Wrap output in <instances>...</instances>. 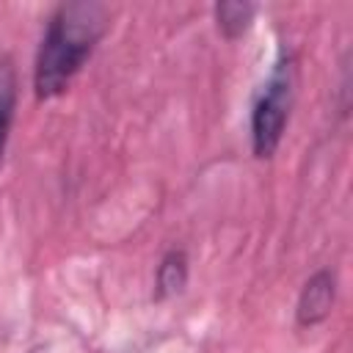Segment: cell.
<instances>
[{"label": "cell", "instance_id": "cell-1", "mask_svg": "<svg viewBox=\"0 0 353 353\" xmlns=\"http://www.w3.org/2000/svg\"><path fill=\"white\" fill-rule=\"evenodd\" d=\"M108 6L94 0L61 3L50 14L33 61V91L39 102H50L69 91L72 80L108 33Z\"/></svg>", "mask_w": 353, "mask_h": 353}, {"label": "cell", "instance_id": "cell-2", "mask_svg": "<svg viewBox=\"0 0 353 353\" xmlns=\"http://www.w3.org/2000/svg\"><path fill=\"white\" fill-rule=\"evenodd\" d=\"M295 85H298L295 55L281 50L251 108L248 132H251V152L256 160H270L281 146L295 105Z\"/></svg>", "mask_w": 353, "mask_h": 353}, {"label": "cell", "instance_id": "cell-3", "mask_svg": "<svg viewBox=\"0 0 353 353\" xmlns=\"http://www.w3.org/2000/svg\"><path fill=\"white\" fill-rule=\"evenodd\" d=\"M336 290H339V281H336V273L331 268H320L314 270L301 292H298V301H295V323L298 328H314L320 323H325L334 312V303H336Z\"/></svg>", "mask_w": 353, "mask_h": 353}, {"label": "cell", "instance_id": "cell-4", "mask_svg": "<svg viewBox=\"0 0 353 353\" xmlns=\"http://www.w3.org/2000/svg\"><path fill=\"white\" fill-rule=\"evenodd\" d=\"M190 279V259L185 254V248H168L154 270V298L157 301H168L174 295H179L188 287Z\"/></svg>", "mask_w": 353, "mask_h": 353}, {"label": "cell", "instance_id": "cell-5", "mask_svg": "<svg viewBox=\"0 0 353 353\" xmlns=\"http://www.w3.org/2000/svg\"><path fill=\"white\" fill-rule=\"evenodd\" d=\"M212 14H215V25H218V33L226 39V41H237L248 33V28L254 25V17H256V6L248 3V0H221L212 6Z\"/></svg>", "mask_w": 353, "mask_h": 353}, {"label": "cell", "instance_id": "cell-6", "mask_svg": "<svg viewBox=\"0 0 353 353\" xmlns=\"http://www.w3.org/2000/svg\"><path fill=\"white\" fill-rule=\"evenodd\" d=\"M14 108H17V74L8 58L0 61V163L6 154L8 132L14 124Z\"/></svg>", "mask_w": 353, "mask_h": 353}]
</instances>
